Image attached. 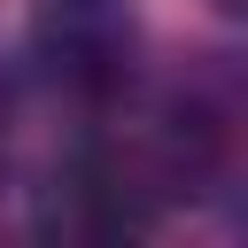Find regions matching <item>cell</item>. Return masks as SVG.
I'll return each instance as SVG.
<instances>
[{"mask_svg": "<svg viewBox=\"0 0 248 248\" xmlns=\"http://www.w3.org/2000/svg\"><path fill=\"white\" fill-rule=\"evenodd\" d=\"M16 124H23V78H16V62L0 54V163H8V147H16Z\"/></svg>", "mask_w": 248, "mask_h": 248, "instance_id": "cell-2", "label": "cell"}, {"mask_svg": "<svg viewBox=\"0 0 248 248\" xmlns=\"http://www.w3.org/2000/svg\"><path fill=\"white\" fill-rule=\"evenodd\" d=\"M217 8H225V16H240V23H248V0H217Z\"/></svg>", "mask_w": 248, "mask_h": 248, "instance_id": "cell-3", "label": "cell"}, {"mask_svg": "<svg viewBox=\"0 0 248 248\" xmlns=\"http://www.w3.org/2000/svg\"><path fill=\"white\" fill-rule=\"evenodd\" d=\"M31 62L78 108H116L140 78V16L124 0H46L31 23Z\"/></svg>", "mask_w": 248, "mask_h": 248, "instance_id": "cell-1", "label": "cell"}]
</instances>
